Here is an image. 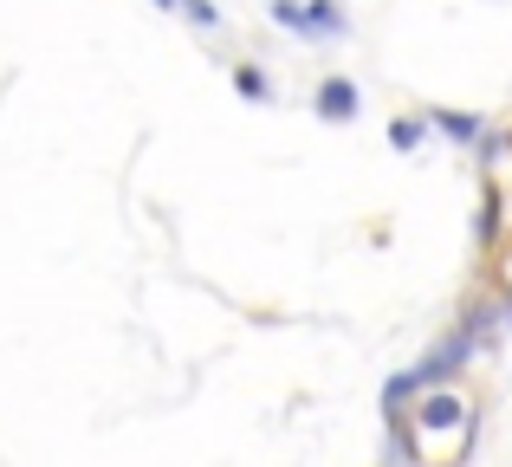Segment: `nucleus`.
I'll list each match as a JSON object with an SVG mask.
<instances>
[{
	"label": "nucleus",
	"instance_id": "f257e3e1",
	"mask_svg": "<svg viewBox=\"0 0 512 467\" xmlns=\"http://www.w3.org/2000/svg\"><path fill=\"white\" fill-rule=\"evenodd\" d=\"M273 13L299 33H344V13L338 7H299V0H273Z\"/></svg>",
	"mask_w": 512,
	"mask_h": 467
},
{
	"label": "nucleus",
	"instance_id": "f03ea898",
	"mask_svg": "<svg viewBox=\"0 0 512 467\" xmlns=\"http://www.w3.org/2000/svg\"><path fill=\"white\" fill-rule=\"evenodd\" d=\"M318 111H325L331 124L357 117V85H350V78H325V85H318Z\"/></svg>",
	"mask_w": 512,
	"mask_h": 467
},
{
	"label": "nucleus",
	"instance_id": "7ed1b4c3",
	"mask_svg": "<svg viewBox=\"0 0 512 467\" xmlns=\"http://www.w3.org/2000/svg\"><path fill=\"white\" fill-rule=\"evenodd\" d=\"M234 85H240V98H253V104H266V98H273V78H266L260 65H240V72H234Z\"/></svg>",
	"mask_w": 512,
	"mask_h": 467
},
{
	"label": "nucleus",
	"instance_id": "20e7f679",
	"mask_svg": "<svg viewBox=\"0 0 512 467\" xmlns=\"http://www.w3.org/2000/svg\"><path fill=\"white\" fill-rule=\"evenodd\" d=\"M389 143H396V150H409V143H422V124H415V117H396V124H389Z\"/></svg>",
	"mask_w": 512,
	"mask_h": 467
},
{
	"label": "nucleus",
	"instance_id": "39448f33",
	"mask_svg": "<svg viewBox=\"0 0 512 467\" xmlns=\"http://www.w3.org/2000/svg\"><path fill=\"white\" fill-rule=\"evenodd\" d=\"M182 13H188V20H195V26H221V13H214L208 0H182Z\"/></svg>",
	"mask_w": 512,
	"mask_h": 467
},
{
	"label": "nucleus",
	"instance_id": "423d86ee",
	"mask_svg": "<svg viewBox=\"0 0 512 467\" xmlns=\"http://www.w3.org/2000/svg\"><path fill=\"white\" fill-rule=\"evenodd\" d=\"M441 130H448V137H461V143H467V137H474V117H441Z\"/></svg>",
	"mask_w": 512,
	"mask_h": 467
},
{
	"label": "nucleus",
	"instance_id": "0eeeda50",
	"mask_svg": "<svg viewBox=\"0 0 512 467\" xmlns=\"http://www.w3.org/2000/svg\"><path fill=\"white\" fill-rule=\"evenodd\" d=\"M156 7H163V13H182V0H156Z\"/></svg>",
	"mask_w": 512,
	"mask_h": 467
}]
</instances>
